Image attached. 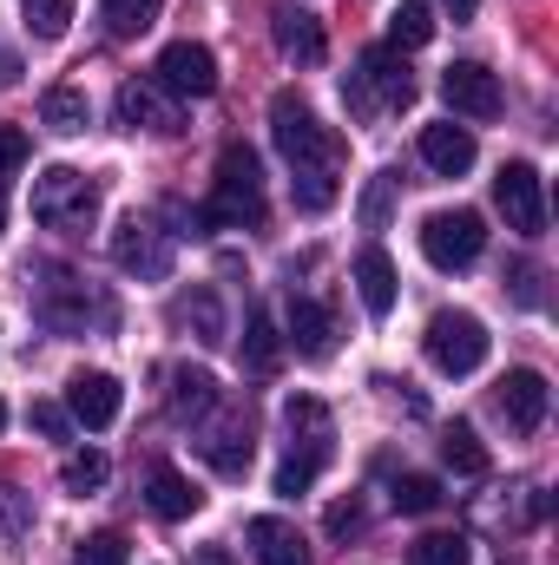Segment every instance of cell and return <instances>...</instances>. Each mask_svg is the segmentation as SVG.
<instances>
[{
	"label": "cell",
	"instance_id": "83f0119b",
	"mask_svg": "<svg viewBox=\"0 0 559 565\" xmlns=\"http://www.w3.org/2000/svg\"><path fill=\"white\" fill-rule=\"evenodd\" d=\"M434 40V0H402L395 13H389V46L395 53H415Z\"/></svg>",
	"mask_w": 559,
	"mask_h": 565
},
{
	"label": "cell",
	"instance_id": "60d3db41",
	"mask_svg": "<svg viewBox=\"0 0 559 565\" xmlns=\"http://www.w3.org/2000/svg\"><path fill=\"white\" fill-rule=\"evenodd\" d=\"M474 7H481V0H447V13H454V20H474Z\"/></svg>",
	"mask_w": 559,
	"mask_h": 565
},
{
	"label": "cell",
	"instance_id": "2e32d148",
	"mask_svg": "<svg viewBox=\"0 0 559 565\" xmlns=\"http://www.w3.org/2000/svg\"><path fill=\"white\" fill-rule=\"evenodd\" d=\"M113 113H119L126 132H178V113H171V99L151 79H126L119 99H113Z\"/></svg>",
	"mask_w": 559,
	"mask_h": 565
},
{
	"label": "cell",
	"instance_id": "4316f807",
	"mask_svg": "<svg viewBox=\"0 0 559 565\" xmlns=\"http://www.w3.org/2000/svg\"><path fill=\"white\" fill-rule=\"evenodd\" d=\"M277 362H283L277 322H271L264 309H251V322H244V369H251V375H277Z\"/></svg>",
	"mask_w": 559,
	"mask_h": 565
},
{
	"label": "cell",
	"instance_id": "836d02e7",
	"mask_svg": "<svg viewBox=\"0 0 559 565\" xmlns=\"http://www.w3.org/2000/svg\"><path fill=\"white\" fill-rule=\"evenodd\" d=\"M289 191L303 211H329L336 204V171H289Z\"/></svg>",
	"mask_w": 559,
	"mask_h": 565
},
{
	"label": "cell",
	"instance_id": "5bb4252c",
	"mask_svg": "<svg viewBox=\"0 0 559 565\" xmlns=\"http://www.w3.org/2000/svg\"><path fill=\"white\" fill-rule=\"evenodd\" d=\"M283 342H289L303 362H329V355H336V316H329L316 296H289V316H283Z\"/></svg>",
	"mask_w": 559,
	"mask_h": 565
},
{
	"label": "cell",
	"instance_id": "f546056e",
	"mask_svg": "<svg viewBox=\"0 0 559 565\" xmlns=\"http://www.w3.org/2000/svg\"><path fill=\"white\" fill-rule=\"evenodd\" d=\"M158 7H165V0H99V20H106L113 40H133V33H145V26L158 20Z\"/></svg>",
	"mask_w": 559,
	"mask_h": 565
},
{
	"label": "cell",
	"instance_id": "8d00e7d4",
	"mask_svg": "<svg viewBox=\"0 0 559 565\" xmlns=\"http://www.w3.org/2000/svg\"><path fill=\"white\" fill-rule=\"evenodd\" d=\"M27 422L40 427L46 440H66V434H73V415H66L60 402H33V415H27Z\"/></svg>",
	"mask_w": 559,
	"mask_h": 565
},
{
	"label": "cell",
	"instance_id": "6da1fadb",
	"mask_svg": "<svg viewBox=\"0 0 559 565\" xmlns=\"http://www.w3.org/2000/svg\"><path fill=\"white\" fill-rule=\"evenodd\" d=\"M198 224H224V231L264 224V171H257V151L251 145H224L218 151V184H211Z\"/></svg>",
	"mask_w": 559,
	"mask_h": 565
},
{
	"label": "cell",
	"instance_id": "ab89813d",
	"mask_svg": "<svg viewBox=\"0 0 559 565\" xmlns=\"http://www.w3.org/2000/svg\"><path fill=\"white\" fill-rule=\"evenodd\" d=\"M362 526V507L349 500V507H329V533H356Z\"/></svg>",
	"mask_w": 559,
	"mask_h": 565
},
{
	"label": "cell",
	"instance_id": "ffe728a7",
	"mask_svg": "<svg viewBox=\"0 0 559 565\" xmlns=\"http://www.w3.org/2000/svg\"><path fill=\"white\" fill-rule=\"evenodd\" d=\"M244 540H251V553L257 565H309V546H303V533L277 520V513H257L251 526H244Z\"/></svg>",
	"mask_w": 559,
	"mask_h": 565
},
{
	"label": "cell",
	"instance_id": "4fadbf2b",
	"mask_svg": "<svg viewBox=\"0 0 559 565\" xmlns=\"http://www.w3.org/2000/svg\"><path fill=\"white\" fill-rule=\"evenodd\" d=\"M119 408H126V388L106 375V369H86V375H73L66 382V415H73V427H113L119 422Z\"/></svg>",
	"mask_w": 559,
	"mask_h": 565
},
{
	"label": "cell",
	"instance_id": "4dcf8cb0",
	"mask_svg": "<svg viewBox=\"0 0 559 565\" xmlns=\"http://www.w3.org/2000/svg\"><path fill=\"white\" fill-rule=\"evenodd\" d=\"M20 13H27V33L33 40H60L73 26V0H20Z\"/></svg>",
	"mask_w": 559,
	"mask_h": 565
},
{
	"label": "cell",
	"instance_id": "7a4b0ae2",
	"mask_svg": "<svg viewBox=\"0 0 559 565\" xmlns=\"http://www.w3.org/2000/svg\"><path fill=\"white\" fill-rule=\"evenodd\" d=\"M342 106L356 119H382V113H402L415 106V73L395 46H369L356 73H342Z\"/></svg>",
	"mask_w": 559,
	"mask_h": 565
},
{
	"label": "cell",
	"instance_id": "5b68a950",
	"mask_svg": "<svg viewBox=\"0 0 559 565\" xmlns=\"http://www.w3.org/2000/svg\"><path fill=\"white\" fill-rule=\"evenodd\" d=\"M421 349H428V362H434L441 375H474V369L487 362V322L467 316V309H441V316H428Z\"/></svg>",
	"mask_w": 559,
	"mask_h": 565
},
{
	"label": "cell",
	"instance_id": "b9f144b4",
	"mask_svg": "<svg viewBox=\"0 0 559 565\" xmlns=\"http://www.w3.org/2000/svg\"><path fill=\"white\" fill-rule=\"evenodd\" d=\"M198 565H231V559H224V546H204V553H198Z\"/></svg>",
	"mask_w": 559,
	"mask_h": 565
},
{
	"label": "cell",
	"instance_id": "d4e9b609",
	"mask_svg": "<svg viewBox=\"0 0 559 565\" xmlns=\"http://www.w3.org/2000/svg\"><path fill=\"white\" fill-rule=\"evenodd\" d=\"M441 460H447V473H461V480H487V447H481V434L467 422H454L447 434H441Z\"/></svg>",
	"mask_w": 559,
	"mask_h": 565
},
{
	"label": "cell",
	"instance_id": "ee69618b",
	"mask_svg": "<svg viewBox=\"0 0 559 565\" xmlns=\"http://www.w3.org/2000/svg\"><path fill=\"white\" fill-rule=\"evenodd\" d=\"M0 427H7V408H0Z\"/></svg>",
	"mask_w": 559,
	"mask_h": 565
},
{
	"label": "cell",
	"instance_id": "44dd1931",
	"mask_svg": "<svg viewBox=\"0 0 559 565\" xmlns=\"http://www.w3.org/2000/svg\"><path fill=\"white\" fill-rule=\"evenodd\" d=\"M356 296H362V309H369V316H389V309H395L402 282H395V264H389V250H382V244H369V250L356 257Z\"/></svg>",
	"mask_w": 559,
	"mask_h": 565
},
{
	"label": "cell",
	"instance_id": "f35d334b",
	"mask_svg": "<svg viewBox=\"0 0 559 565\" xmlns=\"http://www.w3.org/2000/svg\"><path fill=\"white\" fill-rule=\"evenodd\" d=\"M0 526H7V533H20V526H27V500H20L13 487H0Z\"/></svg>",
	"mask_w": 559,
	"mask_h": 565
},
{
	"label": "cell",
	"instance_id": "d6a6232c",
	"mask_svg": "<svg viewBox=\"0 0 559 565\" xmlns=\"http://www.w3.org/2000/svg\"><path fill=\"white\" fill-rule=\"evenodd\" d=\"M389 507H395V513H434V507H441V480H428V473H402L395 493H389Z\"/></svg>",
	"mask_w": 559,
	"mask_h": 565
},
{
	"label": "cell",
	"instance_id": "cb8c5ba5",
	"mask_svg": "<svg viewBox=\"0 0 559 565\" xmlns=\"http://www.w3.org/2000/svg\"><path fill=\"white\" fill-rule=\"evenodd\" d=\"M86 119H93V106H86L80 86H46V99H40V126L46 132L73 139V132H86Z\"/></svg>",
	"mask_w": 559,
	"mask_h": 565
},
{
	"label": "cell",
	"instance_id": "7c38bea8",
	"mask_svg": "<svg viewBox=\"0 0 559 565\" xmlns=\"http://www.w3.org/2000/svg\"><path fill=\"white\" fill-rule=\"evenodd\" d=\"M547 402H553V388H547L540 369H507L500 388H494V408H500V422L514 434H540L547 427Z\"/></svg>",
	"mask_w": 559,
	"mask_h": 565
},
{
	"label": "cell",
	"instance_id": "ba28073f",
	"mask_svg": "<svg viewBox=\"0 0 559 565\" xmlns=\"http://www.w3.org/2000/svg\"><path fill=\"white\" fill-rule=\"evenodd\" d=\"M151 73H158L151 86L171 93V99H211V93H218V53H211L204 40H171Z\"/></svg>",
	"mask_w": 559,
	"mask_h": 565
},
{
	"label": "cell",
	"instance_id": "9c48e42d",
	"mask_svg": "<svg viewBox=\"0 0 559 565\" xmlns=\"http://www.w3.org/2000/svg\"><path fill=\"white\" fill-rule=\"evenodd\" d=\"M494 204H500V217H507V231H520V237H547V191H540V171L534 164H500V178H494Z\"/></svg>",
	"mask_w": 559,
	"mask_h": 565
},
{
	"label": "cell",
	"instance_id": "ac0fdd59",
	"mask_svg": "<svg viewBox=\"0 0 559 565\" xmlns=\"http://www.w3.org/2000/svg\"><path fill=\"white\" fill-rule=\"evenodd\" d=\"M145 507H151L158 520H191V513L204 507V493H198L171 460H151V467H145Z\"/></svg>",
	"mask_w": 559,
	"mask_h": 565
},
{
	"label": "cell",
	"instance_id": "30bf717a",
	"mask_svg": "<svg viewBox=\"0 0 559 565\" xmlns=\"http://www.w3.org/2000/svg\"><path fill=\"white\" fill-rule=\"evenodd\" d=\"M113 264L139 282H165L171 277V231H158L151 217H126L113 231Z\"/></svg>",
	"mask_w": 559,
	"mask_h": 565
},
{
	"label": "cell",
	"instance_id": "9a60e30c",
	"mask_svg": "<svg viewBox=\"0 0 559 565\" xmlns=\"http://www.w3.org/2000/svg\"><path fill=\"white\" fill-rule=\"evenodd\" d=\"M283 422H289V454L296 460H316V467H329V408L316 402V395H289V408H283Z\"/></svg>",
	"mask_w": 559,
	"mask_h": 565
},
{
	"label": "cell",
	"instance_id": "277c9868",
	"mask_svg": "<svg viewBox=\"0 0 559 565\" xmlns=\"http://www.w3.org/2000/svg\"><path fill=\"white\" fill-rule=\"evenodd\" d=\"M99 217V178H86L80 164H46L33 178V224L46 231H93Z\"/></svg>",
	"mask_w": 559,
	"mask_h": 565
},
{
	"label": "cell",
	"instance_id": "52a82bcc",
	"mask_svg": "<svg viewBox=\"0 0 559 565\" xmlns=\"http://www.w3.org/2000/svg\"><path fill=\"white\" fill-rule=\"evenodd\" d=\"M481 250H487L481 211H434V217L421 224V257H428L434 270H467Z\"/></svg>",
	"mask_w": 559,
	"mask_h": 565
},
{
	"label": "cell",
	"instance_id": "8fae6325",
	"mask_svg": "<svg viewBox=\"0 0 559 565\" xmlns=\"http://www.w3.org/2000/svg\"><path fill=\"white\" fill-rule=\"evenodd\" d=\"M441 99H447L461 119H500V106H507L500 79H494L481 60H454V66L441 73Z\"/></svg>",
	"mask_w": 559,
	"mask_h": 565
},
{
	"label": "cell",
	"instance_id": "484cf974",
	"mask_svg": "<svg viewBox=\"0 0 559 565\" xmlns=\"http://www.w3.org/2000/svg\"><path fill=\"white\" fill-rule=\"evenodd\" d=\"M184 329H198V342L204 349H218L224 342V302H218V289H191V296H178V309H171Z\"/></svg>",
	"mask_w": 559,
	"mask_h": 565
},
{
	"label": "cell",
	"instance_id": "603a6c76",
	"mask_svg": "<svg viewBox=\"0 0 559 565\" xmlns=\"http://www.w3.org/2000/svg\"><path fill=\"white\" fill-rule=\"evenodd\" d=\"M165 402H171V415H178V422H204V415H211V408L224 402V388H218V382H211L204 369H178V375H171V395H165Z\"/></svg>",
	"mask_w": 559,
	"mask_h": 565
},
{
	"label": "cell",
	"instance_id": "7402d4cb",
	"mask_svg": "<svg viewBox=\"0 0 559 565\" xmlns=\"http://www.w3.org/2000/svg\"><path fill=\"white\" fill-rule=\"evenodd\" d=\"M198 454L224 473V480H244L251 473V422H224V427H211L204 440H198Z\"/></svg>",
	"mask_w": 559,
	"mask_h": 565
},
{
	"label": "cell",
	"instance_id": "1f68e13d",
	"mask_svg": "<svg viewBox=\"0 0 559 565\" xmlns=\"http://www.w3.org/2000/svg\"><path fill=\"white\" fill-rule=\"evenodd\" d=\"M409 565H474V553H467L461 533H428V540L409 546Z\"/></svg>",
	"mask_w": 559,
	"mask_h": 565
},
{
	"label": "cell",
	"instance_id": "d6986e66",
	"mask_svg": "<svg viewBox=\"0 0 559 565\" xmlns=\"http://www.w3.org/2000/svg\"><path fill=\"white\" fill-rule=\"evenodd\" d=\"M271 33H277V53L296 60V66H323V60H329V33H323V20L303 13V7H283Z\"/></svg>",
	"mask_w": 559,
	"mask_h": 565
},
{
	"label": "cell",
	"instance_id": "e575fe53",
	"mask_svg": "<svg viewBox=\"0 0 559 565\" xmlns=\"http://www.w3.org/2000/svg\"><path fill=\"white\" fill-rule=\"evenodd\" d=\"M395 184H402L395 171H376V178H369V191H362V231H382V224H389V204H395Z\"/></svg>",
	"mask_w": 559,
	"mask_h": 565
},
{
	"label": "cell",
	"instance_id": "f1b7e54d",
	"mask_svg": "<svg viewBox=\"0 0 559 565\" xmlns=\"http://www.w3.org/2000/svg\"><path fill=\"white\" fill-rule=\"evenodd\" d=\"M60 480H66V493H73V500H86V493H99V487L113 480V460H106L99 447H86V454H66Z\"/></svg>",
	"mask_w": 559,
	"mask_h": 565
},
{
	"label": "cell",
	"instance_id": "7bdbcfd3",
	"mask_svg": "<svg viewBox=\"0 0 559 565\" xmlns=\"http://www.w3.org/2000/svg\"><path fill=\"white\" fill-rule=\"evenodd\" d=\"M0 231H7V198H0Z\"/></svg>",
	"mask_w": 559,
	"mask_h": 565
},
{
	"label": "cell",
	"instance_id": "8992f818",
	"mask_svg": "<svg viewBox=\"0 0 559 565\" xmlns=\"http://www.w3.org/2000/svg\"><path fill=\"white\" fill-rule=\"evenodd\" d=\"M40 322L60 329V335H86V322H113V302L93 296L73 270H40V296H33Z\"/></svg>",
	"mask_w": 559,
	"mask_h": 565
},
{
	"label": "cell",
	"instance_id": "e0dca14e",
	"mask_svg": "<svg viewBox=\"0 0 559 565\" xmlns=\"http://www.w3.org/2000/svg\"><path fill=\"white\" fill-rule=\"evenodd\" d=\"M474 158H481V145H474V132H467V126H454V119L421 126V164H428V171L461 178V171H474Z\"/></svg>",
	"mask_w": 559,
	"mask_h": 565
},
{
	"label": "cell",
	"instance_id": "74e56055",
	"mask_svg": "<svg viewBox=\"0 0 559 565\" xmlns=\"http://www.w3.org/2000/svg\"><path fill=\"white\" fill-rule=\"evenodd\" d=\"M20 164H27V132L20 126H0V178L20 171Z\"/></svg>",
	"mask_w": 559,
	"mask_h": 565
},
{
	"label": "cell",
	"instance_id": "3957f363",
	"mask_svg": "<svg viewBox=\"0 0 559 565\" xmlns=\"http://www.w3.org/2000/svg\"><path fill=\"white\" fill-rule=\"evenodd\" d=\"M271 139L289 158V171H336L342 164V132H329L296 93H277L271 99Z\"/></svg>",
	"mask_w": 559,
	"mask_h": 565
},
{
	"label": "cell",
	"instance_id": "d590c367",
	"mask_svg": "<svg viewBox=\"0 0 559 565\" xmlns=\"http://www.w3.org/2000/svg\"><path fill=\"white\" fill-rule=\"evenodd\" d=\"M80 565H126V533H93L80 546Z\"/></svg>",
	"mask_w": 559,
	"mask_h": 565
}]
</instances>
